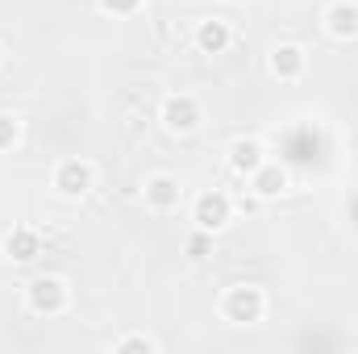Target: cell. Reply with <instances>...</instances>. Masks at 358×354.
<instances>
[{
	"instance_id": "cell-13",
	"label": "cell",
	"mask_w": 358,
	"mask_h": 354,
	"mask_svg": "<svg viewBox=\"0 0 358 354\" xmlns=\"http://www.w3.org/2000/svg\"><path fill=\"white\" fill-rule=\"evenodd\" d=\"M113 351H146V354H159V351H163V342H159V338H150V334H142V330H134V334L113 338Z\"/></svg>"
},
{
	"instance_id": "cell-9",
	"label": "cell",
	"mask_w": 358,
	"mask_h": 354,
	"mask_svg": "<svg viewBox=\"0 0 358 354\" xmlns=\"http://www.w3.org/2000/svg\"><path fill=\"white\" fill-rule=\"evenodd\" d=\"M196 50L200 55H225L229 46H234V25L225 21V17H204V21H196Z\"/></svg>"
},
{
	"instance_id": "cell-14",
	"label": "cell",
	"mask_w": 358,
	"mask_h": 354,
	"mask_svg": "<svg viewBox=\"0 0 358 354\" xmlns=\"http://www.w3.org/2000/svg\"><path fill=\"white\" fill-rule=\"evenodd\" d=\"M21 142V121L13 113H0V150H13Z\"/></svg>"
},
{
	"instance_id": "cell-16",
	"label": "cell",
	"mask_w": 358,
	"mask_h": 354,
	"mask_svg": "<svg viewBox=\"0 0 358 354\" xmlns=\"http://www.w3.org/2000/svg\"><path fill=\"white\" fill-rule=\"evenodd\" d=\"M208 238H213V234H204V229H196V234L187 238V255H192V259H204V250H208Z\"/></svg>"
},
{
	"instance_id": "cell-10",
	"label": "cell",
	"mask_w": 358,
	"mask_h": 354,
	"mask_svg": "<svg viewBox=\"0 0 358 354\" xmlns=\"http://www.w3.org/2000/svg\"><path fill=\"white\" fill-rule=\"evenodd\" d=\"M321 25H325V34H329L334 42H355L358 38V4L355 0H334V4L325 8Z\"/></svg>"
},
{
	"instance_id": "cell-7",
	"label": "cell",
	"mask_w": 358,
	"mask_h": 354,
	"mask_svg": "<svg viewBox=\"0 0 358 354\" xmlns=\"http://www.w3.org/2000/svg\"><path fill=\"white\" fill-rule=\"evenodd\" d=\"M267 67L279 84H296V80L308 71V50H304L300 42H279V46L271 50Z\"/></svg>"
},
{
	"instance_id": "cell-11",
	"label": "cell",
	"mask_w": 358,
	"mask_h": 354,
	"mask_svg": "<svg viewBox=\"0 0 358 354\" xmlns=\"http://www.w3.org/2000/svg\"><path fill=\"white\" fill-rule=\"evenodd\" d=\"M42 255V234L34 229V225H13L8 234H4V259H13V263H34Z\"/></svg>"
},
{
	"instance_id": "cell-12",
	"label": "cell",
	"mask_w": 358,
	"mask_h": 354,
	"mask_svg": "<svg viewBox=\"0 0 358 354\" xmlns=\"http://www.w3.org/2000/svg\"><path fill=\"white\" fill-rule=\"evenodd\" d=\"M287 187H292L287 167H279V163H271V159L255 171V176H250V192H255V200H279Z\"/></svg>"
},
{
	"instance_id": "cell-3",
	"label": "cell",
	"mask_w": 358,
	"mask_h": 354,
	"mask_svg": "<svg viewBox=\"0 0 358 354\" xmlns=\"http://www.w3.org/2000/svg\"><path fill=\"white\" fill-rule=\"evenodd\" d=\"M159 121H163L167 134L187 138V134H196V129L204 125V108H200V100H196L192 92H171V96L163 100V108H159Z\"/></svg>"
},
{
	"instance_id": "cell-1",
	"label": "cell",
	"mask_w": 358,
	"mask_h": 354,
	"mask_svg": "<svg viewBox=\"0 0 358 354\" xmlns=\"http://www.w3.org/2000/svg\"><path fill=\"white\" fill-rule=\"evenodd\" d=\"M221 317L229 325H259L267 317V292L259 283H229L221 296Z\"/></svg>"
},
{
	"instance_id": "cell-15",
	"label": "cell",
	"mask_w": 358,
	"mask_h": 354,
	"mask_svg": "<svg viewBox=\"0 0 358 354\" xmlns=\"http://www.w3.org/2000/svg\"><path fill=\"white\" fill-rule=\"evenodd\" d=\"M100 8H104V13H113V17H129V13H138V8H142V0H100Z\"/></svg>"
},
{
	"instance_id": "cell-6",
	"label": "cell",
	"mask_w": 358,
	"mask_h": 354,
	"mask_svg": "<svg viewBox=\"0 0 358 354\" xmlns=\"http://www.w3.org/2000/svg\"><path fill=\"white\" fill-rule=\"evenodd\" d=\"M142 196H146V208L150 213H176L183 204V183L171 171H159L142 183Z\"/></svg>"
},
{
	"instance_id": "cell-8",
	"label": "cell",
	"mask_w": 358,
	"mask_h": 354,
	"mask_svg": "<svg viewBox=\"0 0 358 354\" xmlns=\"http://www.w3.org/2000/svg\"><path fill=\"white\" fill-rule=\"evenodd\" d=\"M225 163H229V171L242 179H250L263 163H267V146L259 142V138H234L229 142V150H225Z\"/></svg>"
},
{
	"instance_id": "cell-4",
	"label": "cell",
	"mask_w": 358,
	"mask_h": 354,
	"mask_svg": "<svg viewBox=\"0 0 358 354\" xmlns=\"http://www.w3.org/2000/svg\"><path fill=\"white\" fill-rule=\"evenodd\" d=\"M50 187L63 200H84L96 187V163H88V159H63L55 167V176H50Z\"/></svg>"
},
{
	"instance_id": "cell-2",
	"label": "cell",
	"mask_w": 358,
	"mask_h": 354,
	"mask_svg": "<svg viewBox=\"0 0 358 354\" xmlns=\"http://www.w3.org/2000/svg\"><path fill=\"white\" fill-rule=\"evenodd\" d=\"M67 304H71V288H67L63 275H38V279H29L25 309L34 317H59V313H67Z\"/></svg>"
},
{
	"instance_id": "cell-5",
	"label": "cell",
	"mask_w": 358,
	"mask_h": 354,
	"mask_svg": "<svg viewBox=\"0 0 358 354\" xmlns=\"http://www.w3.org/2000/svg\"><path fill=\"white\" fill-rule=\"evenodd\" d=\"M192 221H196V229H204V234H221L229 221H234V200H229V192H200L196 200H192Z\"/></svg>"
}]
</instances>
